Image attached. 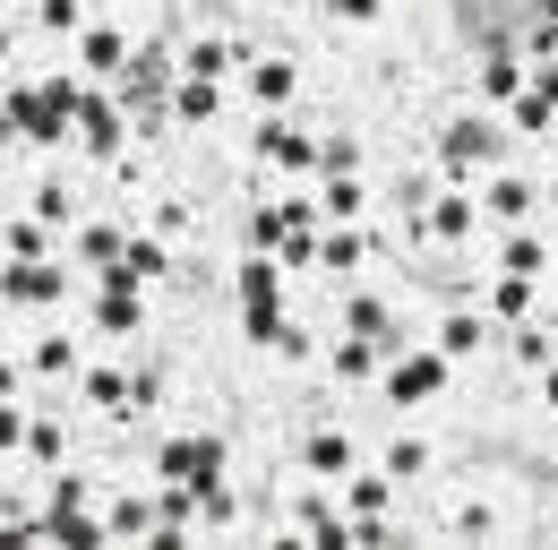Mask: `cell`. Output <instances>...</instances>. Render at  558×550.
<instances>
[{
  "label": "cell",
  "mask_w": 558,
  "mask_h": 550,
  "mask_svg": "<svg viewBox=\"0 0 558 550\" xmlns=\"http://www.w3.org/2000/svg\"><path fill=\"white\" fill-rule=\"evenodd\" d=\"M533 69H542V86H550V95H558V52H550V61H533Z\"/></svg>",
  "instance_id": "obj_35"
},
{
  "label": "cell",
  "mask_w": 558,
  "mask_h": 550,
  "mask_svg": "<svg viewBox=\"0 0 558 550\" xmlns=\"http://www.w3.org/2000/svg\"><path fill=\"white\" fill-rule=\"evenodd\" d=\"M172 112H181L190 130H198V121H215V77H190V69H181V95H172Z\"/></svg>",
  "instance_id": "obj_19"
},
{
  "label": "cell",
  "mask_w": 558,
  "mask_h": 550,
  "mask_svg": "<svg viewBox=\"0 0 558 550\" xmlns=\"http://www.w3.org/2000/svg\"><path fill=\"white\" fill-rule=\"evenodd\" d=\"M232 61H241V52H232L223 35H198V44L181 52V69H190V77H223V69H232Z\"/></svg>",
  "instance_id": "obj_18"
},
{
  "label": "cell",
  "mask_w": 558,
  "mask_h": 550,
  "mask_svg": "<svg viewBox=\"0 0 558 550\" xmlns=\"http://www.w3.org/2000/svg\"><path fill=\"white\" fill-rule=\"evenodd\" d=\"M336 9H344V17H361V26L378 17V0H336Z\"/></svg>",
  "instance_id": "obj_33"
},
{
  "label": "cell",
  "mask_w": 558,
  "mask_h": 550,
  "mask_svg": "<svg viewBox=\"0 0 558 550\" xmlns=\"http://www.w3.org/2000/svg\"><path fill=\"white\" fill-rule=\"evenodd\" d=\"M35 215H44V224H61V215H70V190H61V181H44V190H35Z\"/></svg>",
  "instance_id": "obj_29"
},
{
  "label": "cell",
  "mask_w": 558,
  "mask_h": 550,
  "mask_svg": "<svg viewBox=\"0 0 558 550\" xmlns=\"http://www.w3.org/2000/svg\"><path fill=\"white\" fill-rule=\"evenodd\" d=\"M318 172H361V138H318Z\"/></svg>",
  "instance_id": "obj_25"
},
{
  "label": "cell",
  "mask_w": 558,
  "mask_h": 550,
  "mask_svg": "<svg viewBox=\"0 0 558 550\" xmlns=\"http://www.w3.org/2000/svg\"><path fill=\"white\" fill-rule=\"evenodd\" d=\"M0 396H17V361L9 352H0Z\"/></svg>",
  "instance_id": "obj_34"
},
{
  "label": "cell",
  "mask_w": 558,
  "mask_h": 550,
  "mask_svg": "<svg viewBox=\"0 0 558 550\" xmlns=\"http://www.w3.org/2000/svg\"><path fill=\"white\" fill-rule=\"evenodd\" d=\"M77 61L95 69V77H121V61H130V44H121V35H112V26H95V35H86V44H77Z\"/></svg>",
  "instance_id": "obj_15"
},
{
  "label": "cell",
  "mask_w": 558,
  "mask_h": 550,
  "mask_svg": "<svg viewBox=\"0 0 558 550\" xmlns=\"http://www.w3.org/2000/svg\"><path fill=\"white\" fill-rule=\"evenodd\" d=\"M26 447H35V465H61V430H52V421H35V430H26Z\"/></svg>",
  "instance_id": "obj_28"
},
{
  "label": "cell",
  "mask_w": 558,
  "mask_h": 550,
  "mask_svg": "<svg viewBox=\"0 0 558 550\" xmlns=\"http://www.w3.org/2000/svg\"><path fill=\"white\" fill-rule=\"evenodd\" d=\"M0 301H61V267H44V259L0 267Z\"/></svg>",
  "instance_id": "obj_5"
},
{
  "label": "cell",
  "mask_w": 558,
  "mask_h": 550,
  "mask_svg": "<svg viewBox=\"0 0 558 550\" xmlns=\"http://www.w3.org/2000/svg\"><path fill=\"white\" fill-rule=\"evenodd\" d=\"M26 9H35V0H26Z\"/></svg>",
  "instance_id": "obj_37"
},
{
  "label": "cell",
  "mask_w": 558,
  "mask_h": 550,
  "mask_svg": "<svg viewBox=\"0 0 558 550\" xmlns=\"http://www.w3.org/2000/svg\"><path fill=\"white\" fill-rule=\"evenodd\" d=\"M515 86H524V52H515V44H489V61H482V95H489V104H507Z\"/></svg>",
  "instance_id": "obj_11"
},
{
  "label": "cell",
  "mask_w": 558,
  "mask_h": 550,
  "mask_svg": "<svg viewBox=\"0 0 558 550\" xmlns=\"http://www.w3.org/2000/svg\"><path fill=\"white\" fill-rule=\"evenodd\" d=\"M0 241H9V259H44V215H35V224H9Z\"/></svg>",
  "instance_id": "obj_27"
},
{
  "label": "cell",
  "mask_w": 558,
  "mask_h": 550,
  "mask_svg": "<svg viewBox=\"0 0 558 550\" xmlns=\"http://www.w3.org/2000/svg\"><path fill=\"white\" fill-rule=\"evenodd\" d=\"M301 465H310L318 481H344V474H352V439H344V430H310Z\"/></svg>",
  "instance_id": "obj_10"
},
{
  "label": "cell",
  "mask_w": 558,
  "mask_h": 550,
  "mask_svg": "<svg viewBox=\"0 0 558 550\" xmlns=\"http://www.w3.org/2000/svg\"><path fill=\"white\" fill-rule=\"evenodd\" d=\"M429 474V447H421V439H396V447H387V481H421Z\"/></svg>",
  "instance_id": "obj_23"
},
{
  "label": "cell",
  "mask_w": 558,
  "mask_h": 550,
  "mask_svg": "<svg viewBox=\"0 0 558 550\" xmlns=\"http://www.w3.org/2000/svg\"><path fill=\"white\" fill-rule=\"evenodd\" d=\"M17 439H26V421H17V405H9V396H0V456H9V447H17Z\"/></svg>",
  "instance_id": "obj_31"
},
{
  "label": "cell",
  "mask_w": 558,
  "mask_h": 550,
  "mask_svg": "<svg viewBox=\"0 0 558 550\" xmlns=\"http://www.w3.org/2000/svg\"><path fill=\"white\" fill-rule=\"evenodd\" d=\"M498 275H524V284H533V275H550V250H542L524 224H507V241H498Z\"/></svg>",
  "instance_id": "obj_8"
},
{
  "label": "cell",
  "mask_w": 558,
  "mask_h": 550,
  "mask_svg": "<svg viewBox=\"0 0 558 550\" xmlns=\"http://www.w3.org/2000/svg\"><path fill=\"white\" fill-rule=\"evenodd\" d=\"M70 130H77V146H86V155H121V112H112L104 95H77Z\"/></svg>",
  "instance_id": "obj_3"
},
{
  "label": "cell",
  "mask_w": 558,
  "mask_h": 550,
  "mask_svg": "<svg viewBox=\"0 0 558 550\" xmlns=\"http://www.w3.org/2000/svg\"><path fill=\"white\" fill-rule=\"evenodd\" d=\"M482 344H489V319H447V327H438V352H447V361H473Z\"/></svg>",
  "instance_id": "obj_16"
},
{
  "label": "cell",
  "mask_w": 558,
  "mask_h": 550,
  "mask_svg": "<svg viewBox=\"0 0 558 550\" xmlns=\"http://www.w3.org/2000/svg\"><path fill=\"white\" fill-rule=\"evenodd\" d=\"M35 17H44L52 35H77V26H86V0H35Z\"/></svg>",
  "instance_id": "obj_26"
},
{
  "label": "cell",
  "mask_w": 558,
  "mask_h": 550,
  "mask_svg": "<svg viewBox=\"0 0 558 550\" xmlns=\"http://www.w3.org/2000/svg\"><path fill=\"white\" fill-rule=\"evenodd\" d=\"M86 9H104V0H86Z\"/></svg>",
  "instance_id": "obj_36"
},
{
  "label": "cell",
  "mask_w": 558,
  "mask_h": 550,
  "mask_svg": "<svg viewBox=\"0 0 558 550\" xmlns=\"http://www.w3.org/2000/svg\"><path fill=\"white\" fill-rule=\"evenodd\" d=\"M361 259H369V232H361V224H344V232H318V267H327V275H352Z\"/></svg>",
  "instance_id": "obj_12"
},
{
  "label": "cell",
  "mask_w": 558,
  "mask_h": 550,
  "mask_svg": "<svg viewBox=\"0 0 558 550\" xmlns=\"http://www.w3.org/2000/svg\"><path fill=\"white\" fill-rule=\"evenodd\" d=\"M447 352H396V370H387V405H429L438 387H447Z\"/></svg>",
  "instance_id": "obj_2"
},
{
  "label": "cell",
  "mask_w": 558,
  "mask_h": 550,
  "mask_svg": "<svg viewBox=\"0 0 558 550\" xmlns=\"http://www.w3.org/2000/svg\"><path fill=\"white\" fill-rule=\"evenodd\" d=\"M489 319H533V284L524 275H498L489 284Z\"/></svg>",
  "instance_id": "obj_20"
},
{
  "label": "cell",
  "mask_w": 558,
  "mask_h": 550,
  "mask_svg": "<svg viewBox=\"0 0 558 550\" xmlns=\"http://www.w3.org/2000/svg\"><path fill=\"white\" fill-rule=\"evenodd\" d=\"M507 104H515V130H524V138H550L558 130V95L542 86V77H533V86H515Z\"/></svg>",
  "instance_id": "obj_9"
},
{
  "label": "cell",
  "mask_w": 558,
  "mask_h": 550,
  "mask_svg": "<svg viewBox=\"0 0 558 550\" xmlns=\"http://www.w3.org/2000/svg\"><path fill=\"white\" fill-rule=\"evenodd\" d=\"M438 164H447L456 181H473V172H489V164H498V130H489L482 112H464V121H447V138H438Z\"/></svg>",
  "instance_id": "obj_1"
},
{
  "label": "cell",
  "mask_w": 558,
  "mask_h": 550,
  "mask_svg": "<svg viewBox=\"0 0 558 550\" xmlns=\"http://www.w3.org/2000/svg\"><path fill=\"white\" fill-rule=\"evenodd\" d=\"M515 361H533V370H542V361H550V327H524V336H515Z\"/></svg>",
  "instance_id": "obj_30"
},
{
  "label": "cell",
  "mask_w": 558,
  "mask_h": 550,
  "mask_svg": "<svg viewBox=\"0 0 558 550\" xmlns=\"http://www.w3.org/2000/svg\"><path fill=\"white\" fill-rule=\"evenodd\" d=\"M542 405L558 412V361H542Z\"/></svg>",
  "instance_id": "obj_32"
},
{
  "label": "cell",
  "mask_w": 558,
  "mask_h": 550,
  "mask_svg": "<svg viewBox=\"0 0 558 550\" xmlns=\"http://www.w3.org/2000/svg\"><path fill=\"white\" fill-rule=\"evenodd\" d=\"M378 361H387V352H378V344H369V336L336 344V379H378Z\"/></svg>",
  "instance_id": "obj_21"
},
{
  "label": "cell",
  "mask_w": 558,
  "mask_h": 550,
  "mask_svg": "<svg viewBox=\"0 0 558 550\" xmlns=\"http://www.w3.org/2000/svg\"><path fill=\"white\" fill-rule=\"evenodd\" d=\"M258 164H283V172H310V164H318V146H310L301 130H283V121H267V130H258Z\"/></svg>",
  "instance_id": "obj_7"
},
{
  "label": "cell",
  "mask_w": 558,
  "mask_h": 550,
  "mask_svg": "<svg viewBox=\"0 0 558 550\" xmlns=\"http://www.w3.org/2000/svg\"><path fill=\"white\" fill-rule=\"evenodd\" d=\"M292 86H301V77H292V61H276V52H267V61L250 69V95H258L267 112H276V104H292Z\"/></svg>",
  "instance_id": "obj_14"
},
{
  "label": "cell",
  "mask_w": 558,
  "mask_h": 550,
  "mask_svg": "<svg viewBox=\"0 0 558 550\" xmlns=\"http://www.w3.org/2000/svg\"><path fill=\"white\" fill-rule=\"evenodd\" d=\"M361 206H369V190H361V172H327V190H318V215H327V224H352Z\"/></svg>",
  "instance_id": "obj_13"
},
{
  "label": "cell",
  "mask_w": 558,
  "mask_h": 550,
  "mask_svg": "<svg viewBox=\"0 0 558 550\" xmlns=\"http://www.w3.org/2000/svg\"><path fill=\"white\" fill-rule=\"evenodd\" d=\"M550 465H558V456H550Z\"/></svg>",
  "instance_id": "obj_38"
},
{
  "label": "cell",
  "mask_w": 558,
  "mask_h": 550,
  "mask_svg": "<svg viewBox=\"0 0 558 550\" xmlns=\"http://www.w3.org/2000/svg\"><path fill=\"white\" fill-rule=\"evenodd\" d=\"M163 267H172V259H163V241H121V259L104 267V284H121V292H138V284H155Z\"/></svg>",
  "instance_id": "obj_4"
},
{
  "label": "cell",
  "mask_w": 558,
  "mask_h": 550,
  "mask_svg": "<svg viewBox=\"0 0 558 550\" xmlns=\"http://www.w3.org/2000/svg\"><path fill=\"white\" fill-rule=\"evenodd\" d=\"M86 405H104V412H130V379L95 370V379H86Z\"/></svg>",
  "instance_id": "obj_24"
},
{
  "label": "cell",
  "mask_w": 558,
  "mask_h": 550,
  "mask_svg": "<svg viewBox=\"0 0 558 550\" xmlns=\"http://www.w3.org/2000/svg\"><path fill=\"white\" fill-rule=\"evenodd\" d=\"M482 206L498 215V224H524L533 206H542V190L524 181V172H489V190H482Z\"/></svg>",
  "instance_id": "obj_6"
},
{
  "label": "cell",
  "mask_w": 558,
  "mask_h": 550,
  "mask_svg": "<svg viewBox=\"0 0 558 550\" xmlns=\"http://www.w3.org/2000/svg\"><path fill=\"white\" fill-rule=\"evenodd\" d=\"M95 327H112V336H138L146 319H138V301H130L121 284H104V301H95Z\"/></svg>",
  "instance_id": "obj_17"
},
{
  "label": "cell",
  "mask_w": 558,
  "mask_h": 550,
  "mask_svg": "<svg viewBox=\"0 0 558 550\" xmlns=\"http://www.w3.org/2000/svg\"><path fill=\"white\" fill-rule=\"evenodd\" d=\"M70 370H77V344L70 336H44V344H35V379H70Z\"/></svg>",
  "instance_id": "obj_22"
}]
</instances>
